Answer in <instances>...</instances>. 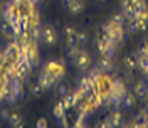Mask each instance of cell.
I'll return each instance as SVG.
<instances>
[{
  "instance_id": "4",
  "label": "cell",
  "mask_w": 148,
  "mask_h": 128,
  "mask_svg": "<svg viewBox=\"0 0 148 128\" xmlns=\"http://www.w3.org/2000/svg\"><path fill=\"white\" fill-rule=\"evenodd\" d=\"M37 81L40 83V86L44 88V91H46V89H52L54 86H57V83H59L57 79H54V78H52L51 74L47 73L44 67H42V71H40V74H39Z\"/></svg>"
},
{
  "instance_id": "24",
  "label": "cell",
  "mask_w": 148,
  "mask_h": 128,
  "mask_svg": "<svg viewBox=\"0 0 148 128\" xmlns=\"http://www.w3.org/2000/svg\"><path fill=\"white\" fill-rule=\"evenodd\" d=\"M110 20L113 22V25H123L125 27V15L123 14H114V15H111Z\"/></svg>"
},
{
  "instance_id": "29",
  "label": "cell",
  "mask_w": 148,
  "mask_h": 128,
  "mask_svg": "<svg viewBox=\"0 0 148 128\" xmlns=\"http://www.w3.org/2000/svg\"><path fill=\"white\" fill-rule=\"evenodd\" d=\"M66 47H67V56H69L71 59H73L79 51H81V46H66Z\"/></svg>"
},
{
  "instance_id": "39",
  "label": "cell",
  "mask_w": 148,
  "mask_h": 128,
  "mask_svg": "<svg viewBox=\"0 0 148 128\" xmlns=\"http://www.w3.org/2000/svg\"><path fill=\"white\" fill-rule=\"evenodd\" d=\"M143 47H145V51H147V56H148V39L143 42Z\"/></svg>"
},
{
  "instance_id": "10",
  "label": "cell",
  "mask_w": 148,
  "mask_h": 128,
  "mask_svg": "<svg viewBox=\"0 0 148 128\" xmlns=\"http://www.w3.org/2000/svg\"><path fill=\"white\" fill-rule=\"evenodd\" d=\"M147 93H148V83H147V79H140V81L135 84V96L145 101Z\"/></svg>"
},
{
  "instance_id": "6",
  "label": "cell",
  "mask_w": 148,
  "mask_h": 128,
  "mask_svg": "<svg viewBox=\"0 0 148 128\" xmlns=\"http://www.w3.org/2000/svg\"><path fill=\"white\" fill-rule=\"evenodd\" d=\"M3 54L7 57V61H15L20 54V46H18V42L14 39V42H10L9 46L5 47V51H3Z\"/></svg>"
},
{
  "instance_id": "36",
  "label": "cell",
  "mask_w": 148,
  "mask_h": 128,
  "mask_svg": "<svg viewBox=\"0 0 148 128\" xmlns=\"http://www.w3.org/2000/svg\"><path fill=\"white\" fill-rule=\"evenodd\" d=\"M24 2H25V0H10V3H12L14 7H17V9L24 5Z\"/></svg>"
},
{
  "instance_id": "26",
  "label": "cell",
  "mask_w": 148,
  "mask_h": 128,
  "mask_svg": "<svg viewBox=\"0 0 148 128\" xmlns=\"http://www.w3.org/2000/svg\"><path fill=\"white\" fill-rule=\"evenodd\" d=\"M104 56H108V57H111V59H114V56H116V44L114 42H111L110 46L104 49V52H103Z\"/></svg>"
},
{
  "instance_id": "19",
  "label": "cell",
  "mask_w": 148,
  "mask_h": 128,
  "mask_svg": "<svg viewBox=\"0 0 148 128\" xmlns=\"http://www.w3.org/2000/svg\"><path fill=\"white\" fill-rule=\"evenodd\" d=\"M27 20H29V27H30V25H37V24H40V15H39V12L36 10V7L29 10Z\"/></svg>"
},
{
  "instance_id": "34",
  "label": "cell",
  "mask_w": 148,
  "mask_h": 128,
  "mask_svg": "<svg viewBox=\"0 0 148 128\" xmlns=\"http://www.w3.org/2000/svg\"><path fill=\"white\" fill-rule=\"evenodd\" d=\"M36 127H37V128H46V127H47V121H46L44 118H39V120L36 121Z\"/></svg>"
},
{
  "instance_id": "30",
  "label": "cell",
  "mask_w": 148,
  "mask_h": 128,
  "mask_svg": "<svg viewBox=\"0 0 148 128\" xmlns=\"http://www.w3.org/2000/svg\"><path fill=\"white\" fill-rule=\"evenodd\" d=\"M56 93H57V96L64 98L66 94L69 93V89H67V86H66V84H57V89H56Z\"/></svg>"
},
{
  "instance_id": "9",
  "label": "cell",
  "mask_w": 148,
  "mask_h": 128,
  "mask_svg": "<svg viewBox=\"0 0 148 128\" xmlns=\"http://www.w3.org/2000/svg\"><path fill=\"white\" fill-rule=\"evenodd\" d=\"M98 67L101 69L103 73H111L113 71V59L108 57V56L101 54L98 57Z\"/></svg>"
},
{
  "instance_id": "18",
  "label": "cell",
  "mask_w": 148,
  "mask_h": 128,
  "mask_svg": "<svg viewBox=\"0 0 148 128\" xmlns=\"http://www.w3.org/2000/svg\"><path fill=\"white\" fill-rule=\"evenodd\" d=\"M40 30H42L40 24H37V25H30V27H29V30H27L30 41H34V42L40 41Z\"/></svg>"
},
{
  "instance_id": "22",
  "label": "cell",
  "mask_w": 148,
  "mask_h": 128,
  "mask_svg": "<svg viewBox=\"0 0 148 128\" xmlns=\"http://www.w3.org/2000/svg\"><path fill=\"white\" fill-rule=\"evenodd\" d=\"M9 123L12 127H22V116H20L18 113H10Z\"/></svg>"
},
{
  "instance_id": "17",
  "label": "cell",
  "mask_w": 148,
  "mask_h": 128,
  "mask_svg": "<svg viewBox=\"0 0 148 128\" xmlns=\"http://www.w3.org/2000/svg\"><path fill=\"white\" fill-rule=\"evenodd\" d=\"M135 94L133 93H125V96H123V100H121V106L123 108H126V110H130V108H133L135 106Z\"/></svg>"
},
{
  "instance_id": "1",
  "label": "cell",
  "mask_w": 148,
  "mask_h": 128,
  "mask_svg": "<svg viewBox=\"0 0 148 128\" xmlns=\"http://www.w3.org/2000/svg\"><path fill=\"white\" fill-rule=\"evenodd\" d=\"M44 69H46L54 79L59 81V79L64 76V59H59V61L51 59V61H47V63L44 64Z\"/></svg>"
},
{
  "instance_id": "3",
  "label": "cell",
  "mask_w": 148,
  "mask_h": 128,
  "mask_svg": "<svg viewBox=\"0 0 148 128\" xmlns=\"http://www.w3.org/2000/svg\"><path fill=\"white\" fill-rule=\"evenodd\" d=\"M40 41L46 44V46H54L57 42V34H56V29L51 25V24H46L42 25V30H40Z\"/></svg>"
},
{
  "instance_id": "35",
  "label": "cell",
  "mask_w": 148,
  "mask_h": 128,
  "mask_svg": "<svg viewBox=\"0 0 148 128\" xmlns=\"http://www.w3.org/2000/svg\"><path fill=\"white\" fill-rule=\"evenodd\" d=\"M9 116H10L9 110H0V118L2 120H7V121H9Z\"/></svg>"
},
{
  "instance_id": "16",
  "label": "cell",
  "mask_w": 148,
  "mask_h": 128,
  "mask_svg": "<svg viewBox=\"0 0 148 128\" xmlns=\"http://www.w3.org/2000/svg\"><path fill=\"white\" fill-rule=\"evenodd\" d=\"M84 9V2L83 0H74L73 3L67 7V12L71 14V15H77V14H81Z\"/></svg>"
},
{
  "instance_id": "14",
  "label": "cell",
  "mask_w": 148,
  "mask_h": 128,
  "mask_svg": "<svg viewBox=\"0 0 148 128\" xmlns=\"http://www.w3.org/2000/svg\"><path fill=\"white\" fill-rule=\"evenodd\" d=\"M0 32H2L5 37H9V39H15V30H14V25L9 24L7 20H3V22L0 24Z\"/></svg>"
},
{
  "instance_id": "27",
  "label": "cell",
  "mask_w": 148,
  "mask_h": 128,
  "mask_svg": "<svg viewBox=\"0 0 148 128\" xmlns=\"http://www.w3.org/2000/svg\"><path fill=\"white\" fill-rule=\"evenodd\" d=\"M88 71H89V78H91V79H99V78L103 76V71L98 67V66H96V67H89Z\"/></svg>"
},
{
  "instance_id": "21",
  "label": "cell",
  "mask_w": 148,
  "mask_h": 128,
  "mask_svg": "<svg viewBox=\"0 0 148 128\" xmlns=\"http://www.w3.org/2000/svg\"><path fill=\"white\" fill-rule=\"evenodd\" d=\"M62 103H64L66 110H69V108H74V106H76V103H77V101H76V98H74V93H71V91L67 93L64 98H62Z\"/></svg>"
},
{
  "instance_id": "7",
  "label": "cell",
  "mask_w": 148,
  "mask_h": 128,
  "mask_svg": "<svg viewBox=\"0 0 148 128\" xmlns=\"http://www.w3.org/2000/svg\"><path fill=\"white\" fill-rule=\"evenodd\" d=\"M66 106H64V103L62 101H57V103H54V106H52V115H54L56 118L59 120L62 125H66Z\"/></svg>"
},
{
  "instance_id": "12",
  "label": "cell",
  "mask_w": 148,
  "mask_h": 128,
  "mask_svg": "<svg viewBox=\"0 0 148 128\" xmlns=\"http://www.w3.org/2000/svg\"><path fill=\"white\" fill-rule=\"evenodd\" d=\"M106 120H108V123H110V128L111 127H121V125H123V115H121L120 110L111 111Z\"/></svg>"
},
{
  "instance_id": "28",
  "label": "cell",
  "mask_w": 148,
  "mask_h": 128,
  "mask_svg": "<svg viewBox=\"0 0 148 128\" xmlns=\"http://www.w3.org/2000/svg\"><path fill=\"white\" fill-rule=\"evenodd\" d=\"M113 27H114V25H113V22H111V20H108V22H104V24L101 25L99 32H103V34H106V36L110 37V34H111V30H113Z\"/></svg>"
},
{
  "instance_id": "38",
  "label": "cell",
  "mask_w": 148,
  "mask_h": 128,
  "mask_svg": "<svg viewBox=\"0 0 148 128\" xmlns=\"http://www.w3.org/2000/svg\"><path fill=\"white\" fill-rule=\"evenodd\" d=\"M73 2H74V0H62V3H64V7H66V9H67V7H69V5H71Z\"/></svg>"
},
{
  "instance_id": "2",
  "label": "cell",
  "mask_w": 148,
  "mask_h": 128,
  "mask_svg": "<svg viewBox=\"0 0 148 128\" xmlns=\"http://www.w3.org/2000/svg\"><path fill=\"white\" fill-rule=\"evenodd\" d=\"M71 61L76 66V69H79V71H88L91 67V56H89V52H86L83 49L74 56Z\"/></svg>"
},
{
  "instance_id": "37",
  "label": "cell",
  "mask_w": 148,
  "mask_h": 128,
  "mask_svg": "<svg viewBox=\"0 0 148 128\" xmlns=\"http://www.w3.org/2000/svg\"><path fill=\"white\" fill-rule=\"evenodd\" d=\"M42 0H25V3L27 5H37V3H40Z\"/></svg>"
},
{
  "instance_id": "23",
  "label": "cell",
  "mask_w": 148,
  "mask_h": 128,
  "mask_svg": "<svg viewBox=\"0 0 148 128\" xmlns=\"http://www.w3.org/2000/svg\"><path fill=\"white\" fill-rule=\"evenodd\" d=\"M30 93H32L34 96H40V94L44 93V88L40 86V83L39 81H34L32 84H30Z\"/></svg>"
},
{
  "instance_id": "40",
  "label": "cell",
  "mask_w": 148,
  "mask_h": 128,
  "mask_svg": "<svg viewBox=\"0 0 148 128\" xmlns=\"http://www.w3.org/2000/svg\"><path fill=\"white\" fill-rule=\"evenodd\" d=\"M145 76H147V78H148V71H147V73H145Z\"/></svg>"
},
{
  "instance_id": "15",
  "label": "cell",
  "mask_w": 148,
  "mask_h": 128,
  "mask_svg": "<svg viewBox=\"0 0 148 128\" xmlns=\"http://www.w3.org/2000/svg\"><path fill=\"white\" fill-rule=\"evenodd\" d=\"M136 61H138V54H128V56H125V59H123V66L128 71H133L136 67Z\"/></svg>"
},
{
  "instance_id": "13",
  "label": "cell",
  "mask_w": 148,
  "mask_h": 128,
  "mask_svg": "<svg viewBox=\"0 0 148 128\" xmlns=\"http://www.w3.org/2000/svg\"><path fill=\"white\" fill-rule=\"evenodd\" d=\"M77 89L84 91V93H86V96H88L89 93H92V79L89 78V76L81 78V81H79V84H77Z\"/></svg>"
},
{
  "instance_id": "33",
  "label": "cell",
  "mask_w": 148,
  "mask_h": 128,
  "mask_svg": "<svg viewBox=\"0 0 148 128\" xmlns=\"http://www.w3.org/2000/svg\"><path fill=\"white\" fill-rule=\"evenodd\" d=\"M64 34H66V37H77V30L74 27H67L64 30Z\"/></svg>"
},
{
  "instance_id": "11",
  "label": "cell",
  "mask_w": 148,
  "mask_h": 128,
  "mask_svg": "<svg viewBox=\"0 0 148 128\" xmlns=\"http://www.w3.org/2000/svg\"><path fill=\"white\" fill-rule=\"evenodd\" d=\"M121 14L128 20L133 19V14H135V3H133V0H121Z\"/></svg>"
},
{
  "instance_id": "32",
  "label": "cell",
  "mask_w": 148,
  "mask_h": 128,
  "mask_svg": "<svg viewBox=\"0 0 148 128\" xmlns=\"http://www.w3.org/2000/svg\"><path fill=\"white\" fill-rule=\"evenodd\" d=\"M86 42H88V34L86 32H77V44L84 46Z\"/></svg>"
},
{
  "instance_id": "20",
  "label": "cell",
  "mask_w": 148,
  "mask_h": 128,
  "mask_svg": "<svg viewBox=\"0 0 148 128\" xmlns=\"http://www.w3.org/2000/svg\"><path fill=\"white\" fill-rule=\"evenodd\" d=\"M136 67L141 73L145 74L148 71V56L145 54H138V61H136Z\"/></svg>"
},
{
  "instance_id": "31",
  "label": "cell",
  "mask_w": 148,
  "mask_h": 128,
  "mask_svg": "<svg viewBox=\"0 0 148 128\" xmlns=\"http://www.w3.org/2000/svg\"><path fill=\"white\" fill-rule=\"evenodd\" d=\"M12 7H14V5L10 3V0L7 2V3H3V7H2V12H0V14H2V17H3V19L7 17V15H9V12L12 10Z\"/></svg>"
},
{
  "instance_id": "25",
  "label": "cell",
  "mask_w": 148,
  "mask_h": 128,
  "mask_svg": "<svg viewBox=\"0 0 148 128\" xmlns=\"http://www.w3.org/2000/svg\"><path fill=\"white\" fill-rule=\"evenodd\" d=\"M126 30H128L130 34H136V32H140L138 24H136V20H135V19H130V20H128V25H126Z\"/></svg>"
},
{
  "instance_id": "5",
  "label": "cell",
  "mask_w": 148,
  "mask_h": 128,
  "mask_svg": "<svg viewBox=\"0 0 148 128\" xmlns=\"http://www.w3.org/2000/svg\"><path fill=\"white\" fill-rule=\"evenodd\" d=\"M9 88H10V94H12L17 101L22 98V94H24L22 79H18V78H10L9 79Z\"/></svg>"
},
{
  "instance_id": "41",
  "label": "cell",
  "mask_w": 148,
  "mask_h": 128,
  "mask_svg": "<svg viewBox=\"0 0 148 128\" xmlns=\"http://www.w3.org/2000/svg\"><path fill=\"white\" fill-rule=\"evenodd\" d=\"M99 2H101V0H99Z\"/></svg>"
},
{
  "instance_id": "8",
  "label": "cell",
  "mask_w": 148,
  "mask_h": 128,
  "mask_svg": "<svg viewBox=\"0 0 148 128\" xmlns=\"http://www.w3.org/2000/svg\"><path fill=\"white\" fill-rule=\"evenodd\" d=\"M110 39H111V42H114L116 46L120 42H123V39H125V27L123 25H114L110 34Z\"/></svg>"
}]
</instances>
